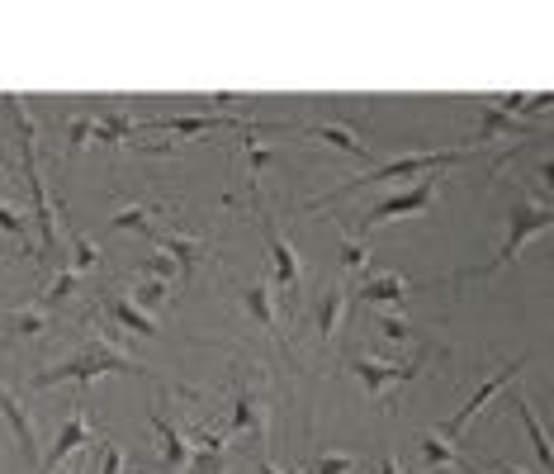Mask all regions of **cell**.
Masks as SVG:
<instances>
[{"label": "cell", "instance_id": "d4e9b609", "mask_svg": "<svg viewBox=\"0 0 554 474\" xmlns=\"http://www.w3.org/2000/svg\"><path fill=\"white\" fill-rule=\"evenodd\" d=\"M422 460H427L431 470H450V465L460 460V451H455L441 432H427V437H422Z\"/></svg>", "mask_w": 554, "mask_h": 474}, {"label": "cell", "instance_id": "f1b7e54d", "mask_svg": "<svg viewBox=\"0 0 554 474\" xmlns=\"http://www.w3.org/2000/svg\"><path fill=\"white\" fill-rule=\"evenodd\" d=\"M0 233L19 237V242H29V219H24L19 209H10V204H0Z\"/></svg>", "mask_w": 554, "mask_h": 474}, {"label": "cell", "instance_id": "6da1fadb", "mask_svg": "<svg viewBox=\"0 0 554 474\" xmlns=\"http://www.w3.org/2000/svg\"><path fill=\"white\" fill-rule=\"evenodd\" d=\"M465 152H469V147H450V152L431 147V152H408V157H394V162H384V166H370L365 176H351V181H341L337 190H327L322 200H313V209H322V204L341 200V195H351V190H360V185H389V181H412V176H431L436 166L460 162Z\"/></svg>", "mask_w": 554, "mask_h": 474}, {"label": "cell", "instance_id": "2e32d148", "mask_svg": "<svg viewBox=\"0 0 554 474\" xmlns=\"http://www.w3.org/2000/svg\"><path fill=\"white\" fill-rule=\"evenodd\" d=\"M247 427H256V437L266 441V413H261V403L251 399L247 389H237L233 418H228V427H223V432H228V437H233V432H247Z\"/></svg>", "mask_w": 554, "mask_h": 474}, {"label": "cell", "instance_id": "ffe728a7", "mask_svg": "<svg viewBox=\"0 0 554 474\" xmlns=\"http://www.w3.org/2000/svg\"><path fill=\"white\" fill-rule=\"evenodd\" d=\"M53 328V313L43 309V304H24V309H15L10 313V332H15V337H43V332Z\"/></svg>", "mask_w": 554, "mask_h": 474}, {"label": "cell", "instance_id": "ba28073f", "mask_svg": "<svg viewBox=\"0 0 554 474\" xmlns=\"http://www.w3.org/2000/svg\"><path fill=\"white\" fill-rule=\"evenodd\" d=\"M86 446H100V441L90 437V418H86V399H76V408H72V418L62 422V432H57V441H53V451L43 456V465H38V474H53L57 465L67 456H76V451H86Z\"/></svg>", "mask_w": 554, "mask_h": 474}, {"label": "cell", "instance_id": "7c38bea8", "mask_svg": "<svg viewBox=\"0 0 554 474\" xmlns=\"http://www.w3.org/2000/svg\"><path fill=\"white\" fill-rule=\"evenodd\" d=\"M408 275L398 271H384V275H365V285H360V294L370 299V304H408Z\"/></svg>", "mask_w": 554, "mask_h": 474}, {"label": "cell", "instance_id": "d590c367", "mask_svg": "<svg viewBox=\"0 0 554 474\" xmlns=\"http://www.w3.org/2000/svg\"><path fill=\"white\" fill-rule=\"evenodd\" d=\"M436 474H455V470H436Z\"/></svg>", "mask_w": 554, "mask_h": 474}, {"label": "cell", "instance_id": "d6986e66", "mask_svg": "<svg viewBox=\"0 0 554 474\" xmlns=\"http://www.w3.org/2000/svg\"><path fill=\"white\" fill-rule=\"evenodd\" d=\"M161 214V204H124L114 219H109V228L114 233H152V219Z\"/></svg>", "mask_w": 554, "mask_h": 474}, {"label": "cell", "instance_id": "e575fe53", "mask_svg": "<svg viewBox=\"0 0 554 474\" xmlns=\"http://www.w3.org/2000/svg\"><path fill=\"white\" fill-rule=\"evenodd\" d=\"M5 185H10V181H5V166H0V190H5Z\"/></svg>", "mask_w": 554, "mask_h": 474}, {"label": "cell", "instance_id": "44dd1931", "mask_svg": "<svg viewBox=\"0 0 554 474\" xmlns=\"http://www.w3.org/2000/svg\"><path fill=\"white\" fill-rule=\"evenodd\" d=\"M237 294H242V309H247L266 332H275V323H280V318H275V304H270L266 285H237Z\"/></svg>", "mask_w": 554, "mask_h": 474}, {"label": "cell", "instance_id": "30bf717a", "mask_svg": "<svg viewBox=\"0 0 554 474\" xmlns=\"http://www.w3.org/2000/svg\"><path fill=\"white\" fill-rule=\"evenodd\" d=\"M152 432H157L161 474H185V470H190V437L176 432V422L166 418L161 408H152Z\"/></svg>", "mask_w": 554, "mask_h": 474}, {"label": "cell", "instance_id": "4fadbf2b", "mask_svg": "<svg viewBox=\"0 0 554 474\" xmlns=\"http://www.w3.org/2000/svg\"><path fill=\"white\" fill-rule=\"evenodd\" d=\"M308 138H322V143H332L341 147L346 157H356V162H370V147L356 138V128H346V124H304Z\"/></svg>", "mask_w": 554, "mask_h": 474}, {"label": "cell", "instance_id": "ac0fdd59", "mask_svg": "<svg viewBox=\"0 0 554 474\" xmlns=\"http://www.w3.org/2000/svg\"><path fill=\"white\" fill-rule=\"evenodd\" d=\"M507 408H517V418H521V427L531 432V446H536V456H540V465L550 470L554 465V451H550V432L536 422V413H531V403H526V394H517V399L507 403Z\"/></svg>", "mask_w": 554, "mask_h": 474}, {"label": "cell", "instance_id": "8fae6325", "mask_svg": "<svg viewBox=\"0 0 554 474\" xmlns=\"http://www.w3.org/2000/svg\"><path fill=\"white\" fill-rule=\"evenodd\" d=\"M147 237H152V247H157L161 256H171V261H176L180 275L195 271L199 252H204V247H199V237H185V233H157V228H152Z\"/></svg>", "mask_w": 554, "mask_h": 474}, {"label": "cell", "instance_id": "d6a6232c", "mask_svg": "<svg viewBox=\"0 0 554 474\" xmlns=\"http://www.w3.org/2000/svg\"><path fill=\"white\" fill-rule=\"evenodd\" d=\"M379 474H398V456H384V460H379Z\"/></svg>", "mask_w": 554, "mask_h": 474}, {"label": "cell", "instance_id": "836d02e7", "mask_svg": "<svg viewBox=\"0 0 554 474\" xmlns=\"http://www.w3.org/2000/svg\"><path fill=\"white\" fill-rule=\"evenodd\" d=\"M493 470H498V474H521L517 465H507V460H493Z\"/></svg>", "mask_w": 554, "mask_h": 474}, {"label": "cell", "instance_id": "f546056e", "mask_svg": "<svg viewBox=\"0 0 554 474\" xmlns=\"http://www.w3.org/2000/svg\"><path fill=\"white\" fill-rule=\"evenodd\" d=\"M379 332H384L389 342H408V337H412V328L398 318V313H379Z\"/></svg>", "mask_w": 554, "mask_h": 474}, {"label": "cell", "instance_id": "5bb4252c", "mask_svg": "<svg viewBox=\"0 0 554 474\" xmlns=\"http://www.w3.org/2000/svg\"><path fill=\"white\" fill-rule=\"evenodd\" d=\"M105 313L124 332H143V337H157V318H152V313H143V309H133V304H128V294H109V299H105Z\"/></svg>", "mask_w": 554, "mask_h": 474}, {"label": "cell", "instance_id": "277c9868", "mask_svg": "<svg viewBox=\"0 0 554 474\" xmlns=\"http://www.w3.org/2000/svg\"><path fill=\"white\" fill-rule=\"evenodd\" d=\"M251 204H256V219H261V233H266V247H270V266H275V285L294 299V294L304 290V266H299V252H294V242L280 233V223L270 219L266 200L251 190Z\"/></svg>", "mask_w": 554, "mask_h": 474}, {"label": "cell", "instance_id": "e0dca14e", "mask_svg": "<svg viewBox=\"0 0 554 474\" xmlns=\"http://www.w3.org/2000/svg\"><path fill=\"white\" fill-rule=\"evenodd\" d=\"M341 323H346V290L341 285H332V290L318 299V332H322V342H332L341 332Z\"/></svg>", "mask_w": 554, "mask_h": 474}, {"label": "cell", "instance_id": "3957f363", "mask_svg": "<svg viewBox=\"0 0 554 474\" xmlns=\"http://www.w3.org/2000/svg\"><path fill=\"white\" fill-rule=\"evenodd\" d=\"M550 219H554V214H550V204H545V200H517L512 219H507V237H502L498 256H493L488 266H479V271H465V280H474V275H493V271H502V266H512L521 247H526L536 233L550 228Z\"/></svg>", "mask_w": 554, "mask_h": 474}, {"label": "cell", "instance_id": "7a4b0ae2", "mask_svg": "<svg viewBox=\"0 0 554 474\" xmlns=\"http://www.w3.org/2000/svg\"><path fill=\"white\" fill-rule=\"evenodd\" d=\"M105 375H147V370H138L124 351L90 347V351H81V356H72V361H62V365H53V370L34 375L29 384H34V389H48V384H67V380H72L76 389H86L90 380H105Z\"/></svg>", "mask_w": 554, "mask_h": 474}, {"label": "cell", "instance_id": "4dcf8cb0", "mask_svg": "<svg viewBox=\"0 0 554 474\" xmlns=\"http://www.w3.org/2000/svg\"><path fill=\"white\" fill-rule=\"evenodd\" d=\"M105 446V460H100V474H124V446H114V441H100Z\"/></svg>", "mask_w": 554, "mask_h": 474}, {"label": "cell", "instance_id": "8992f818", "mask_svg": "<svg viewBox=\"0 0 554 474\" xmlns=\"http://www.w3.org/2000/svg\"><path fill=\"white\" fill-rule=\"evenodd\" d=\"M24 147V171H29V200H34V228H38V247L43 256L57 252V209L48 200V185H43V171H38V143H19Z\"/></svg>", "mask_w": 554, "mask_h": 474}, {"label": "cell", "instance_id": "83f0119b", "mask_svg": "<svg viewBox=\"0 0 554 474\" xmlns=\"http://www.w3.org/2000/svg\"><path fill=\"white\" fill-rule=\"evenodd\" d=\"M360 456H351V451H337V456H322L313 460V474H356Z\"/></svg>", "mask_w": 554, "mask_h": 474}, {"label": "cell", "instance_id": "cb8c5ba5", "mask_svg": "<svg viewBox=\"0 0 554 474\" xmlns=\"http://www.w3.org/2000/svg\"><path fill=\"white\" fill-rule=\"evenodd\" d=\"M341 271L346 275H356L365 271V261H370V237H356V233H341Z\"/></svg>", "mask_w": 554, "mask_h": 474}, {"label": "cell", "instance_id": "52a82bcc", "mask_svg": "<svg viewBox=\"0 0 554 474\" xmlns=\"http://www.w3.org/2000/svg\"><path fill=\"white\" fill-rule=\"evenodd\" d=\"M351 375H356L360 389H365L375 403H389V394L403 389V384L417 375V365H394V361H375V356H356V361H351Z\"/></svg>", "mask_w": 554, "mask_h": 474}, {"label": "cell", "instance_id": "5b68a950", "mask_svg": "<svg viewBox=\"0 0 554 474\" xmlns=\"http://www.w3.org/2000/svg\"><path fill=\"white\" fill-rule=\"evenodd\" d=\"M436 195H441V181H436V176H422V181L408 185V190H398V195H389V200L370 204V209L360 214V228L370 233V228H379V223H394V219H408V214H422V209H431V204H436Z\"/></svg>", "mask_w": 554, "mask_h": 474}, {"label": "cell", "instance_id": "4316f807", "mask_svg": "<svg viewBox=\"0 0 554 474\" xmlns=\"http://www.w3.org/2000/svg\"><path fill=\"white\" fill-rule=\"evenodd\" d=\"M76 280H81V275H76V271H57V275H53V285H48V290H43V294H38V304H43V309H48V313H53L57 304H62V299H67V294L76 290Z\"/></svg>", "mask_w": 554, "mask_h": 474}, {"label": "cell", "instance_id": "7402d4cb", "mask_svg": "<svg viewBox=\"0 0 554 474\" xmlns=\"http://www.w3.org/2000/svg\"><path fill=\"white\" fill-rule=\"evenodd\" d=\"M95 128H100V114H72V124H67V133H62L67 157H76L86 143H95Z\"/></svg>", "mask_w": 554, "mask_h": 474}, {"label": "cell", "instance_id": "484cf974", "mask_svg": "<svg viewBox=\"0 0 554 474\" xmlns=\"http://www.w3.org/2000/svg\"><path fill=\"white\" fill-rule=\"evenodd\" d=\"M72 237V266H67V271H95V266H100V247H95V242H90V237H81V233H67Z\"/></svg>", "mask_w": 554, "mask_h": 474}, {"label": "cell", "instance_id": "603a6c76", "mask_svg": "<svg viewBox=\"0 0 554 474\" xmlns=\"http://www.w3.org/2000/svg\"><path fill=\"white\" fill-rule=\"evenodd\" d=\"M166 294H171V285H166V280H138V285H133V294H128V304H133V309H143V313H157L161 304H166Z\"/></svg>", "mask_w": 554, "mask_h": 474}, {"label": "cell", "instance_id": "9a60e30c", "mask_svg": "<svg viewBox=\"0 0 554 474\" xmlns=\"http://www.w3.org/2000/svg\"><path fill=\"white\" fill-rule=\"evenodd\" d=\"M143 128H166V133H209V128H247V119L233 114H190V119H152Z\"/></svg>", "mask_w": 554, "mask_h": 474}, {"label": "cell", "instance_id": "1f68e13d", "mask_svg": "<svg viewBox=\"0 0 554 474\" xmlns=\"http://www.w3.org/2000/svg\"><path fill=\"white\" fill-rule=\"evenodd\" d=\"M270 162V147H256V138H247V166L251 176H261V166Z\"/></svg>", "mask_w": 554, "mask_h": 474}, {"label": "cell", "instance_id": "9c48e42d", "mask_svg": "<svg viewBox=\"0 0 554 474\" xmlns=\"http://www.w3.org/2000/svg\"><path fill=\"white\" fill-rule=\"evenodd\" d=\"M526 361H531V356H521V361H512V365H502L498 375H493V380L483 384L479 394H474V399H469V403H465V408H460V413H455V418H450V422H446V427H441V437H446V441H450V437H460V432H465V422H469V418H479V413H483V403H493V399H498L502 389H507V384H512V380H517L521 370H526Z\"/></svg>", "mask_w": 554, "mask_h": 474}]
</instances>
